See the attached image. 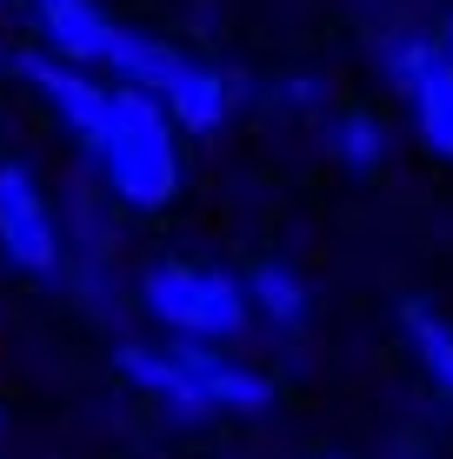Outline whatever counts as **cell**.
Returning <instances> with one entry per match:
<instances>
[{
  "instance_id": "cell-1",
  "label": "cell",
  "mask_w": 453,
  "mask_h": 459,
  "mask_svg": "<svg viewBox=\"0 0 453 459\" xmlns=\"http://www.w3.org/2000/svg\"><path fill=\"white\" fill-rule=\"evenodd\" d=\"M93 167H100V186L120 213H167L180 200V134L147 93L114 87V114H107V134L93 147Z\"/></svg>"
},
{
  "instance_id": "cell-2",
  "label": "cell",
  "mask_w": 453,
  "mask_h": 459,
  "mask_svg": "<svg viewBox=\"0 0 453 459\" xmlns=\"http://www.w3.org/2000/svg\"><path fill=\"white\" fill-rule=\"evenodd\" d=\"M134 307L174 346H221L227 353V346L247 340V326H254L240 273H227V266H213V260H187V253H167V260L140 266Z\"/></svg>"
},
{
  "instance_id": "cell-3",
  "label": "cell",
  "mask_w": 453,
  "mask_h": 459,
  "mask_svg": "<svg viewBox=\"0 0 453 459\" xmlns=\"http://www.w3.org/2000/svg\"><path fill=\"white\" fill-rule=\"evenodd\" d=\"M0 260L27 280H60V266H67L60 207L27 160H0Z\"/></svg>"
},
{
  "instance_id": "cell-4",
  "label": "cell",
  "mask_w": 453,
  "mask_h": 459,
  "mask_svg": "<svg viewBox=\"0 0 453 459\" xmlns=\"http://www.w3.org/2000/svg\"><path fill=\"white\" fill-rule=\"evenodd\" d=\"M0 67H7L21 87H34L40 100H47V114H54L60 126H67V134L81 140L87 153L100 147L107 114H114V81H100V74H81V67H67V60L40 54L34 40L7 47V54H0Z\"/></svg>"
},
{
  "instance_id": "cell-5",
  "label": "cell",
  "mask_w": 453,
  "mask_h": 459,
  "mask_svg": "<svg viewBox=\"0 0 453 459\" xmlns=\"http://www.w3.org/2000/svg\"><path fill=\"white\" fill-rule=\"evenodd\" d=\"M153 107L174 120V134L213 140L233 120V107H240V81H233L227 67H213V60H200V54L180 47L174 67H167V81H161V93H153Z\"/></svg>"
},
{
  "instance_id": "cell-6",
  "label": "cell",
  "mask_w": 453,
  "mask_h": 459,
  "mask_svg": "<svg viewBox=\"0 0 453 459\" xmlns=\"http://www.w3.org/2000/svg\"><path fill=\"white\" fill-rule=\"evenodd\" d=\"M34 34H40V40H34L40 54L67 60V67H81V74H100V67H107V54H114L120 21L100 7V0H67V7L34 13Z\"/></svg>"
},
{
  "instance_id": "cell-7",
  "label": "cell",
  "mask_w": 453,
  "mask_h": 459,
  "mask_svg": "<svg viewBox=\"0 0 453 459\" xmlns=\"http://www.w3.org/2000/svg\"><path fill=\"white\" fill-rule=\"evenodd\" d=\"M240 287H247V313H254L267 333H280V340L307 333V320H314V293H307L301 266H287V260H254V266L240 273Z\"/></svg>"
},
{
  "instance_id": "cell-8",
  "label": "cell",
  "mask_w": 453,
  "mask_h": 459,
  "mask_svg": "<svg viewBox=\"0 0 453 459\" xmlns=\"http://www.w3.org/2000/svg\"><path fill=\"white\" fill-rule=\"evenodd\" d=\"M400 340H407L414 367L427 373V386L440 393V400H453V320L433 299H407L400 307Z\"/></svg>"
},
{
  "instance_id": "cell-9",
  "label": "cell",
  "mask_w": 453,
  "mask_h": 459,
  "mask_svg": "<svg viewBox=\"0 0 453 459\" xmlns=\"http://www.w3.org/2000/svg\"><path fill=\"white\" fill-rule=\"evenodd\" d=\"M400 100H407V114H414L420 147L440 153V160H453V67H447V60H433Z\"/></svg>"
},
{
  "instance_id": "cell-10",
  "label": "cell",
  "mask_w": 453,
  "mask_h": 459,
  "mask_svg": "<svg viewBox=\"0 0 453 459\" xmlns=\"http://www.w3.org/2000/svg\"><path fill=\"white\" fill-rule=\"evenodd\" d=\"M320 126H327V153H334L340 167H353V173H373V167L387 160V147H394L387 120L367 114V107H334Z\"/></svg>"
},
{
  "instance_id": "cell-11",
  "label": "cell",
  "mask_w": 453,
  "mask_h": 459,
  "mask_svg": "<svg viewBox=\"0 0 453 459\" xmlns=\"http://www.w3.org/2000/svg\"><path fill=\"white\" fill-rule=\"evenodd\" d=\"M280 107H293V114H334V107H327V81H320V74H280Z\"/></svg>"
},
{
  "instance_id": "cell-12",
  "label": "cell",
  "mask_w": 453,
  "mask_h": 459,
  "mask_svg": "<svg viewBox=\"0 0 453 459\" xmlns=\"http://www.w3.org/2000/svg\"><path fill=\"white\" fill-rule=\"evenodd\" d=\"M427 40H433V54H440L447 67H453V7H440V13L427 21Z\"/></svg>"
},
{
  "instance_id": "cell-13",
  "label": "cell",
  "mask_w": 453,
  "mask_h": 459,
  "mask_svg": "<svg viewBox=\"0 0 453 459\" xmlns=\"http://www.w3.org/2000/svg\"><path fill=\"white\" fill-rule=\"evenodd\" d=\"M27 7H34V13H47V7H67V0H27Z\"/></svg>"
},
{
  "instance_id": "cell-14",
  "label": "cell",
  "mask_w": 453,
  "mask_h": 459,
  "mask_svg": "<svg viewBox=\"0 0 453 459\" xmlns=\"http://www.w3.org/2000/svg\"><path fill=\"white\" fill-rule=\"evenodd\" d=\"M0 426H7V413H0Z\"/></svg>"
}]
</instances>
